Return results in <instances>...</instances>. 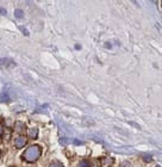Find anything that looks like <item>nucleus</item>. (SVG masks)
Segmentation results:
<instances>
[{
    "label": "nucleus",
    "instance_id": "f257e3e1",
    "mask_svg": "<svg viewBox=\"0 0 162 167\" xmlns=\"http://www.w3.org/2000/svg\"><path fill=\"white\" fill-rule=\"evenodd\" d=\"M42 155V148L38 145H32L30 147H27L25 149V152L23 153L22 158L26 161V163H35L39 159V157Z\"/></svg>",
    "mask_w": 162,
    "mask_h": 167
},
{
    "label": "nucleus",
    "instance_id": "f03ea898",
    "mask_svg": "<svg viewBox=\"0 0 162 167\" xmlns=\"http://www.w3.org/2000/svg\"><path fill=\"white\" fill-rule=\"evenodd\" d=\"M26 142H27L26 137H24L23 135H20V136H18V137H16V140H14V146H16V148L20 149V148H23V147L26 145Z\"/></svg>",
    "mask_w": 162,
    "mask_h": 167
},
{
    "label": "nucleus",
    "instance_id": "7ed1b4c3",
    "mask_svg": "<svg viewBox=\"0 0 162 167\" xmlns=\"http://www.w3.org/2000/svg\"><path fill=\"white\" fill-rule=\"evenodd\" d=\"M114 163V159L113 158H110V157H103L100 159V167H110L113 165Z\"/></svg>",
    "mask_w": 162,
    "mask_h": 167
},
{
    "label": "nucleus",
    "instance_id": "20e7f679",
    "mask_svg": "<svg viewBox=\"0 0 162 167\" xmlns=\"http://www.w3.org/2000/svg\"><path fill=\"white\" fill-rule=\"evenodd\" d=\"M14 130L18 133V134H24L25 133V130H26V127H25V124L24 123H22V122H16V124H14Z\"/></svg>",
    "mask_w": 162,
    "mask_h": 167
},
{
    "label": "nucleus",
    "instance_id": "39448f33",
    "mask_svg": "<svg viewBox=\"0 0 162 167\" xmlns=\"http://www.w3.org/2000/svg\"><path fill=\"white\" fill-rule=\"evenodd\" d=\"M0 66H2V67H13V66H16V63L10 59H1L0 60Z\"/></svg>",
    "mask_w": 162,
    "mask_h": 167
},
{
    "label": "nucleus",
    "instance_id": "423d86ee",
    "mask_svg": "<svg viewBox=\"0 0 162 167\" xmlns=\"http://www.w3.org/2000/svg\"><path fill=\"white\" fill-rule=\"evenodd\" d=\"M27 136L30 139H37L38 137V129L37 128H30L27 130Z\"/></svg>",
    "mask_w": 162,
    "mask_h": 167
},
{
    "label": "nucleus",
    "instance_id": "0eeeda50",
    "mask_svg": "<svg viewBox=\"0 0 162 167\" xmlns=\"http://www.w3.org/2000/svg\"><path fill=\"white\" fill-rule=\"evenodd\" d=\"M142 160L144 163H150L153 160V157H152V154H143L142 155Z\"/></svg>",
    "mask_w": 162,
    "mask_h": 167
},
{
    "label": "nucleus",
    "instance_id": "6e6552de",
    "mask_svg": "<svg viewBox=\"0 0 162 167\" xmlns=\"http://www.w3.org/2000/svg\"><path fill=\"white\" fill-rule=\"evenodd\" d=\"M14 17H16V18H19V19H20V18H23V17H24V12H23L22 10L17 8V10L14 11Z\"/></svg>",
    "mask_w": 162,
    "mask_h": 167
},
{
    "label": "nucleus",
    "instance_id": "1a4fd4ad",
    "mask_svg": "<svg viewBox=\"0 0 162 167\" xmlns=\"http://www.w3.org/2000/svg\"><path fill=\"white\" fill-rule=\"evenodd\" d=\"M79 167H91V163L88 160H81V163L79 164Z\"/></svg>",
    "mask_w": 162,
    "mask_h": 167
},
{
    "label": "nucleus",
    "instance_id": "9d476101",
    "mask_svg": "<svg viewBox=\"0 0 162 167\" xmlns=\"http://www.w3.org/2000/svg\"><path fill=\"white\" fill-rule=\"evenodd\" d=\"M69 142H71V140L67 139V137H62V139H60V143H61L62 146H67Z\"/></svg>",
    "mask_w": 162,
    "mask_h": 167
},
{
    "label": "nucleus",
    "instance_id": "9b49d317",
    "mask_svg": "<svg viewBox=\"0 0 162 167\" xmlns=\"http://www.w3.org/2000/svg\"><path fill=\"white\" fill-rule=\"evenodd\" d=\"M49 167H65V166H63L61 163H57V161H56V163H51V164L49 165Z\"/></svg>",
    "mask_w": 162,
    "mask_h": 167
},
{
    "label": "nucleus",
    "instance_id": "f8f14e48",
    "mask_svg": "<svg viewBox=\"0 0 162 167\" xmlns=\"http://www.w3.org/2000/svg\"><path fill=\"white\" fill-rule=\"evenodd\" d=\"M120 167H131V164L129 161H124L120 164Z\"/></svg>",
    "mask_w": 162,
    "mask_h": 167
},
{
    "label": "nucleus",
    "instance_id": "ddd939ff",
    "mask_svg": "<svg viewBox=\"0 0 162 167\" xmlns=\"http://www.w3.org/2000/svg\"><path fill=\"white\" fill-rule=\"evenodd\" d=\"M22 31L24 32V35H25V36H27V35H29V32H27V30H26V29H24V28H22Z\"/></svg>",
    "mask_w": 162,
    "mask_h": 167
},
{
    "label": "nucleus",
    "instance_id": "4468645a",
    "mask_svg": "<svg viewBox=\"0 0 162 167\" xmlns=\"http://www.w3.org/2000/svg\"><path fill=\"white\" fill-rule=\"evenodd\" d=\"M0 14H6V10H4V8H0Z\"/></svg>",
    "mask_w": 162,
    "mask_h": 167
},
{
    "label": "nucleus",
    "instance_id": "2eb2a0df",
    "mask_svg": "<svg viewBox=\"0 0 162 167\" xmlns=\"http://www.w3.org/2000/svg\"><path fill=\"white\" fill-rule=\"evenodd\" d=\"M2 133H4V128H2L1 125H0V136L2 135Z\"/></svg>",
    "mask_w": 162,
    "mask_h": 167
},
{
    "label": "nucleus",
    "instance_id": "dca6fc26",
    "mask_svg": "<svg viewBox=\"0 0 162 167\" xmlns=\"http://www.w3.org/2000/svg\"><path fill=\"white\" fill-rule=\"evenodd\" d=\"M1 154H2V153H1V152H0V157H1Z\"/></svg>",
    "mask_w": 162,
    "mask_h": 167
},
{
    "label": "nucleus",
    "instance_id": "f3484780",
    "mask_svg": "<svg viewBox=\"0 0 162 167\" xmlns=\"http://www.w3.org/2000/svg\"><path fill=\"white\" fill-rule=\"evenodd\" d=\"M10 167H16V166H10Z\"/></svg>",
    "mask_w": 162,
    "mask_h": 167
},
{
    "label": "nucleus",
    "instance_id": "a211bd4d",
    "mask_svg": "<svg viewBox=\"0 0 162 167\" xmlns=\"http://www.w3.org/2000/svg\"><path fill=\"white\" fill-rule=\"evenodd\" d=\"M161 6H162V1H161Z\"/></svg>",
    "mask_w": 162,
    "mask_h": 167
}]
</instances>
